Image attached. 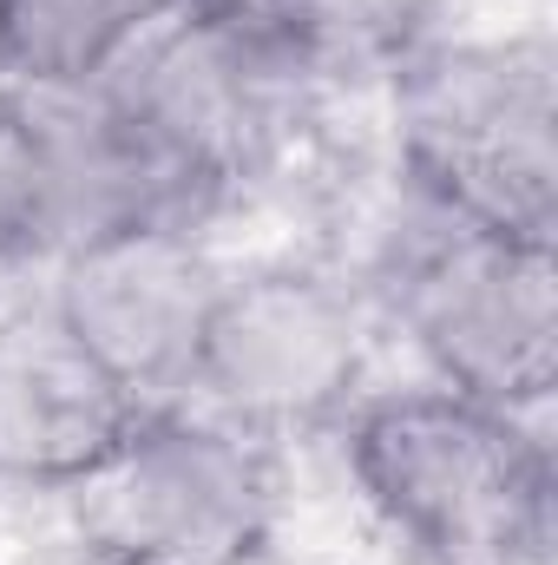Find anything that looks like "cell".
<instances>
[{
    "label": "cell",
    "mask_w": 558,
    "mask_h": 565,
    "mask_svg": "<svg viewBox=\"0 0 558 565\" xmlns=\"http://www.w3.org/2000/svg\"><path fill=\"white\" fill-rule=\"evenodd\" d=\"M539 415L453 388H408L348 434L368 507L447 565H539L552 546V454Z\"/></svg>",
    "instance_id": "obj_1"
},
{
    "label": "cell",
    "mask_w": 558,
    "mask_h": 565,
    "mask_svg": "<svg viewBox=\"0 0 558 565\" xmlns=\"http://www.w3.org/2000/svg\"><path fill=\"white\" fill-rule=\"evenodd\" d=\"M401 158L433 211L552 244L558 99L546 40L415 46L401 60Z\"/></svg>",
    "instance_id": "obj_2"
},
{
    "label": "cell",
    "mask_w": 558,
    "mask_h": 565,
    "mask_svg": "<svg viewBox=\"0 0 558 565\" xmlns=\"http://www.w3.org/2000/svg\"><path fill=\"white\" fill-rule=\"evenodd\" d=\"M217 191L99 86L0 93V264H60L112 231H191Z\"/></svg>",
    "instance_id": "obj_3"
},
{
    "label": "cell",
    "mask_w": 558,
    "mask_h": 565,
    "mask_svg": "<svg viewBox=\"0 0 558 565\" xmlns=\"http://www.w3.org/2000/svg\"><path fill=\"white\" fill-rule=\"evenodd\" d=\"M60 493L93 565H244L270 533L257 440L184 408H144Z\"/></svg>",
    "instance_id": "obj_4"
},
{
    "label": "cell",
    "mask_w": 558,
    "mask_h": 565,
    "mask_svg": "<svg viewBox=\"0 0 558 565\" xmlns=\"http://www.w3.org/2000/svg\"><path fill=\"white\" fill-rule=\"evenodd\" d=\"M93 86L171 158H184L211 184H230L277 145L309 73L244 7L151 0V13Z\"/></svg>",
    "instance_id": "obj_5"
},
{
    "label": "cell",
    "mask_w": 558,
    "mask_h": 565,
    "mask_svg": "<svg viewBox=\"0 0 558 565\" xmlns=\"http://www.w3.org/2000/svg\"><path fill=\"white\" fill-rule=\"evenodd\" d=\"M401 322L440 388L533 415L558 382L552 244L473 231L440 211V231L401 264Z\"/></svg>",
    "instance_id": "obj_6"
},
{
    "label": "cell",
    "mask_w": 558,
    "mask_h": 565,
    "mask_svg": "<svg viewBox=\"0 0 558 565\" xmlns=\"http://www.w3.org/2000/svg\"><path fill=\"white\" fill-rule=\"evenodd\" d=\"M362 369V309L348 289L302 270L224 277L191 388L217 408V422L244 427H296L329 415Z\"/></svg>",
    "instance_id": "obj_7"
},
{
    "label": "cell",
    "mask_w": 558,
    "mask_h": 565,
    "mask_svg": "<svg viewBox=\"0 0 558 565\" xmlns=\"http://www.w3.org/2000/svg\"><path fill=\"white\" fill-rule=\"evenodd\" d=\"M217 289L224 270L191 231H112L60 257L53 309L139 408H178Z\"/></svg>",
    "instance_id": "obj_8"
},
{
    "label": "cell",
    "mask_w": 558,
    "mask_h": 565,
    "mask_svg": "<svg viewBox=\"0 0 558 565\" xmlns=\"http://www.w3.org/2000/svg\"><path fill=\"white\" fill-rule=\"evenodd\" d=\"M139 415L53 302L0 316V480L66 487Z\"/></svg>",
    "instance_id": "obj_9"
},
{
    "label": "cell",
    "mask_w": 558,
    "mask_h": 565,
    "mask_svg": "<svg viewBox=\"0 0 558 565\" xmlns=\"http://www.w3.org/2000/svg\"><path fill=\"white\" fill-rule=\"evenodd\" d=\"M151 0H0V93L93 86Z\"/></svg>",
    "instance_id": "obj_10"
},
{
    "label": "cell",
    "mask_w": 558,
    "mask_h": 565,
    "mask_svg": "<svg viewBox=\"0 0 558 565\" xmlns=\"http://www.w3.org/2000/svg\"><path fill=\"white\" fill-rule=\"evenodd\" d=\"M282 53L322 79V73H368L401 66L427 33L433 0H250Z\"/></svg>",
    "instance_id": "obj_11"
}]
</instances>
